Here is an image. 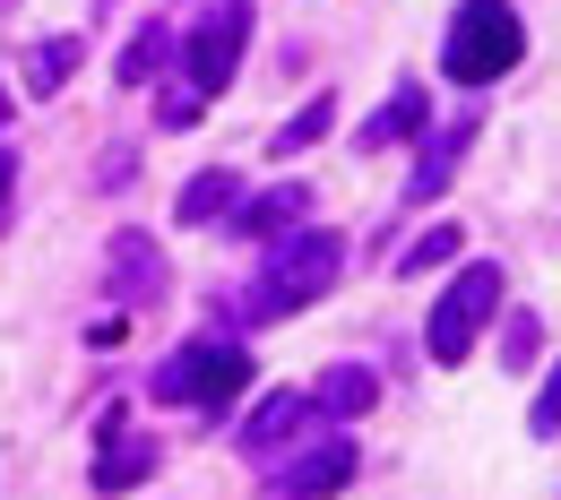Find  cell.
I'll return each mask as SVG.
<instances>
[{"instance_id": "9", "label": "cell", "mask_w": 561, "mask_h": 500, "mask_svg": "<svg viewBox=\"0 0 561 500\" xmlns=\"http://www.w3.org/2000/svg\"><path fill=\"white\" fill-rule=\"evenodd\" d=\"M467 147H476V113L449 121V130H432V139H423V164L407 173V199H440V190L458 182V155H467Z\"/></svg>"}, {"instance_id": "11", "label": "cell", "mask_w": 561, "mask_h": 500, "mask_svg": "<svg viewBox=\"0 0 561 500\" xmlns=\"http://www.w3.org/2000/svg\"><path fill=\"white\" fill-rule=\"evenodd\" d=\"M113 286L122 302H164V251L147 233H113Z\"/></svg>"}, {"instance_id": "20", "label": "cell", "mask_w": 561, "mask_h": 500, "mask_svg": "<svg viewBox=\"0 0 561 500\" xmlns=\"http://www.w3.org/2000/svg\"><path fill=\"white\" fill-rule=\"evenodd\" d=\"M527 431H545V440L561 431V362L545 371V388H536V415H527Z\"/></svg>"}, {"instance_id": "19", "label": "cell", "mask_w": 561, "mask_h": 500, "mask_svg": "<svg viewBox=\"0 0 561 500\" xmlns=\"http://www.w3.org/2000/svg\"><path fill=\"white\" fill-rule=\"evenodd\" d=\"M199 113H208V95H199V86H191V78H182V86H173V95H164V104H156V121H164V130H191V121H199Z\"/></svg>"}, {"instance_id": "22", "label": "cell", "mask_w": 561, "mask_h": 500, "mask_svg": "<svg viewBox=\"0 0 561 500\" xmlns=\"http://www.w3.org/2000/svg\"><path fill=\"white\" fill-rule=\"evenodd\" d=\"M9 182H18V155H9V147H0V199H9Z\"/></svg>"}, {"instance_id": "16", "label": "cell", "mask_w": 561, "mask_h": 500, "mask_svg": "<svg viewBox=\"0 0 561 500\" xmlns=\"http://www.w3.org/2000/svg\"><path fill=\"white\" fill-rule=\"evenodd\" d=\"M329 130H337V95H311V104H302V113L285 121L277 139H268V155H302V147H320Z\"/></svg>"}, {"instance_id": "5", "label": "cell", "mask_w": 561, "mask_h": 500, "mask_svg": "<svg viewBox=\"0 0 561 500\" xmlns=\"http://www.w3.org/2000/svg\"><path fill=\"white\" fill-rule=\"evenodd\" d=\"M251 0H216V9H199V26L182 35V78L199 86V95H225L233 86V70H242V53H251Z\"/></svg>"}, {"instance_id": "21", "label": "cell", "mask_w": 561, "mask_h": 500, "mask_svg": "<svg viewBox=\"0 0 561 500\" xmlns=\"http://www.w3.org/2000/svg\"><path fill=\"white\" fill-rule=\"evenodd\" d=\"M536 337H545V328H536V319L518 311V319H510V337H501V354H510L518 371H527V362H536Z\"/></svg>"}, {"instance_id": "14", "label": "cell", "mask_w": 561, "mask_h": 500, "mask_svg": "<svg viewBox=\"0 0 561 500\" xmlns=\"http://www.w3.org/2000/svg\"><path fill=\"white\" fill-rule=\"evenodd\" d=\"M233 199H242V182H233L225 164H216V173H191V182H182V199H173V224H225Z\"/></svg>"}, {"instance_id": "18", "label": "cell", "mask_w": 561, "mask_h": 500, "mask_svg": "<svg viewBox=\"0 0 561 500\" xmlns=\"http://www.w3.org/2000/svg\"><path fill=\"white\" fill-rule=\"evenodd\" d=\"M164 53H173V35H164V26H139V35L122 44V61H113V70H122V86H147V78L164 70Z\"/></svg>"}, {"instance_id": "23", "label": "cell", "mask_w": 561, "mask_h": 500, "mask_svg": "<svg viewBox=\"0 0 561 500\" xmlns=\"http://www.w3.org/2000/svg\"><path fill=\"white\" fill-rule=\"evenodd\" d=\"M0 130H9V86H0Z\"/></svg>"}, {"instance_id": "7", "label": "cell", "mask_w": 561, "mask_h": 500, "mask_svg": "<svg viewBox=\"0 0 561 500\" xmlns=\"http://www.w3.org/2000/svg\"><path fill=\"white\" fill-rule=\"evenodd\" d=\"M302 415H311V397H294V388H277L268 406H251V423H242V457H277V449H294L302 440Z\"/></svg>"}, {"instance_id": "12", "label": "cell", "mask_w": 561, "mask_h": 500, "mask_svg": "<svg viewBox=\"0 0 561 500\" xmlns=\"http://www.w3.org/2000/svg\"><path fill=\"white\" fill-rule=\"evenodd\" d=\"M147 475H156V440H130V431H122V415H113L104 457H95V492H122V484H147Z\"/></svg>"}, {"instance_id": "10", "label": "cell", "mask_w": 561, "mask_h": 500, "mask_svg": "<svg viewBox=\"0 0 561 500\" xmlns=\"http://www.w3.org/2000/svg\"><path fill=\"white\" fill-rule=\"evenodd\" d=\"M423 121H432V104H423V86L407 78V86H398L363 130H354V147H363V155H380V147H398V139H423Z\"/></svg>"}, {"instance_id": "6", "label": "cell", "mask_w": 561, "mask_h": 500, "mask_svg": "<svg viewBox=\"0 0 561 500\" xmlns=\"http://www.w3.org/2000/svg\"><path fill=\"white\" fill-rule=\"evenodd\" d=\"M354 466H363V449H354L346 431H329V440H311L302 457H268V484L277 492H337V484H354Z\"/></svg>"}, {"instance_id": "1", "label": "cell", "mask_w": 561, "mask_h": 500, "mask_svg": "<svg viewBox=\"0 0 561 500\" xmlns=\"http://www.w3.org/2000/svg\"><path fill=\"white\" fill-rule=\"evenodd\" d=\"M337 277H346V242H337V233H285V242H268V268H260V286L242 302V319H251V328L294 319V311H311Z\"/></svg>"}, {"instance_id": "15", "label": "cell", "mask_w": 561, "mask_h": 500, "mask_svg": "<svg viewBox=\"0 0 561 500\" xmlns=\"http://www.w3.org/2000/svg\"><path fill=\"white\" fill-rule=\"evenodd\" d=\"M78 61H87L78 35H44V44L26 53V95H61V86L78 78Z\"/></svg>"}, {"instance_id": "4", "label": "cell", "mask_w": 561, "mask_h": 500, "mask_svg": "<svg viewBox=\"0 0 561 500\" xmlns=\"http://www.w3.org/2000/svg\"><path fill=\"white\" fill-rule=\"evenodd\" d=\"M501 293H510V277H501V259H476V268H458V277H449V293L432 302V328H423V346H432V362H467V354H476V337L492 328V311H501Z\"/></svg>"}, {"instance_id": "17", "label": "cell", "mask_w": 561, "mask_h": 500, "mask_svg": "<svg viewBox=\"0 0 561 500\" xmlns=\"http://www.w3.org/2000/svg\"><path fill=\"white\" fill-rule=\"evenodd\" d=\"M458 251H467V233H458V224H432V233H415V242L398 251V277H432V268L458 259Z\"/></svg>"}, {"instance_id": "3", "label": "cell", "mask_w": 561, "mask_h": 500, "mask_svg": "<svg viewBox=\"0 0 561 500\" xmlns=\"http://www.w3.org/2000/svg\"><path fill=\"white\" fill-rule=\"evenodd\" d=\"M147 388H156V406H225V397L251 388V354L225 346V337H191V346H173L156 362Z\"/></svg>"}, {"instance_id": "8", "label": "cell", "mask_w": 561, "mask_h": 500, "mask_svg": "<svg viewBox=\"0 0 561 500\" xmlns=\"http://www.w3.org/2000/svg\"><path fill=\"white\" fill-rule=\"evenodd\" d=\"M294 216H311V190H302V182H277L268 199H233V233H242V242H285Z\"/></svg>"}, {"instance_id": "2", "label": "cell", "mask_w": 561, "mask_h": 500, "mask_svg": "<svg viewBox=\"0 0 561 500\" xmlns=\"http://www.w3.org/2000/svg\"><path fill=\"white\" fill-rule=\"evenodd\" d=\"M518 53H527V26H518L510 0H458V18H449V35H440V70L458 78V86L510 78Z\"/></svg>"}, {"instance_id": "13", "label": "cell", "mask_w": 561, "mask_h": 500, "mask_svg": "<svg viewBox=\"0 0 561 500\" xmlns=\"http://www.w3.org/2000/svg\"><path fill=\"white\" fill-rule=\"evenodd\" d=\"M371 397H380V380H371L363 362H329V371H320V388H311V406H320V415H337V423L371 415Z\"/></svg>"}]
</instances>
